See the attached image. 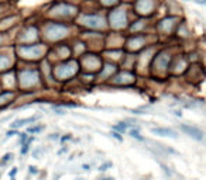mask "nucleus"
<instances>
[{"mask_svg":"<svg viewBox=\"0 0 206 180\" xmlns=\"http://www.w3.org/2000/svg\"><path fill=\"white\" fill-rule=\"evenodd\" d=\"M120 69V64L117 62H110V61H104L102 69L97 72L96 77H95V83H107L109 79L116 75V72Z\"/></svg>","mask_w":206,"mask_h":180,"instance_id":"8","label":"nucleus"},{"mask_svg":"<svg viewBox=\"0 0 206 180\" xmlns=\"http://www.w3.org/2000/svg\"><path fill=\"white\" fill-rule=\"evenodd\" d=\"M69 139H72V135L71 134H66V135H64V136H61V138H59V141L62 142V144L66 142V141H69Z\"/></svg>","mask_w":206,"mask_h":180,"instance_id":"25","label":"nucleus"},{"mask_svg":"<svg viewBox=\"0 0 206 180\" xmlns=\"http://www.w3.org/2000/svg\"><path fill=\"white\" fill-rule=\"evenodd\" d=\"M100 180H116V179H115L113 176H103Z\"/></svg>","mask_w":206,"mask_h":180,"instance_id":"31","label":"nucleus"},{"mask_svg":"<svg viewBox=\"0 0 206 180\" xmlns=\"http://www.w3.org/2000/svg\"><path fill=\"white\" fill-rule=\"evenodd\" d=\"M110 136H112L113 139H117L119 142H123V135L120 134V132L115 131V129H112V131H110Z\"/></svg>","mask_w":206,"mask_h":180,"instance_id":"23","label":"nucleus"},{"mask_svg":"<svg viewBox=\"0 0 206 180\" xmlns=\"http://www.w3.org/2000/svg\"><path fill=\"white\" fill-rule=\"evenodd\" d=\"M175 26H176V23H175L174 17H167L158 23V32L164 34V35H169L174 32Z\"/></svg>","mask_w":206,"mask_h":180,"instance_id":"15","label":"nucleus"},{"mask_svg":"<svg viewBox=\"0 0 206 180\" xmlns=\"http://www.w3.org/2000/svg\"><path fill=\"white\" fill-rule=\"evenodd\" d=\"M189 64L191 62L187 55H174L169 65V76H184Z\"/></svg>","mask_w":206,"mask_h":180,"instance_id":"9","label":"nucleus"},{"mask_svg":"<svg viewBox=\"0 0 206 180\" xmlns=\"http://www.w3.org/2000/svg\"><path fill=\"white\" fill-rule=\"evenodd\" d=\"M13 159V154H6L4 156H3V163H6V162L12 161Z\"/></svg>","mask_w":206,"mask_h":180,"instance_id":"27","label":"nucleus"},{"mask_svg":"<svg viewBox=\"0 0 206 180\" xmlns=\"http://www.w3.org/2000/svg\"><path fill=\"white\" fill-rule=\"evenodd\" d=\"M174 113H175V116H176V117H182V113H181L179 110H175Z\"/></svg>","mask_w":206,"mask_h":180,"instance_id":"35","label":"nucleus"},{"mask_svg":"<svg viewBox=\"0 0 206 180\" xmlns=\"http://www.w3.org/2000/svg\"><path fill=\"white\" fill-rule=\"evenodd\" d=\"M21 83L24 84L26 87H31V86H35V84L40 82V75L38 71L35 69H28V71H24L21 73Z\"/></svg>","mask_w":206,"mask_h":180,"instance_id":"14","label":"nucleus"},{"mask_svg":"<svg viewBox=\"0 0 206 180\" xmlns=\"http://www.w3.org/2000/svg\"><path fill=\"white\" fill-rule=\"evenodd\" d=\"M20 54L26 58L37 59L41 58L45 54V46L42 44H31V45H21L19 48Z\"/></svg>","mask_w":206,"mask_h":180,"instance_id":"12","label":"nucleus"},{"mask_svg":"<svg viewBox=\"0 0 206 180\" xmlns=\"http://www.w3.org/2000/svg\"><path fill=\"white\" fill-rule=\"evenodd\" d=\"M69 27L64 23H50L45 28V37L51 42H58L68 37Z\"/></svg>","mask_w":206,"mask_h":180,"instance_id":"6","label":"nucleus"},{"mask_svg":"<svg viewBox=\"0 0 206 180\" xmlns=\"http://www.w3.org/2000/svg\"><path fill=\"white\" fill-rule=\"evenodd\" d=\"M28 173L30 174H38V169L35 166H28Z\"/></svg>","mask_w":206,"mask_h":180,"instance_id":"26","label":"nucleus"},{"mask_svg":"<svg viewBox=\"0 0 206 180\" xmlns=\"http://www.w3.org/2000/svg\"><path fill=\"white\" fill-rule=\"evenodd\" d=\"M137 83V73L133 69H119L116 75L109 79L107 86H113V87H131Z\"/></svg>","mask_w":206,"mask_h":180,"instance_id":"4","label":"nucleus"},{"mask_svg":"<svg viewBox=\"0 0 206 180\" xmlns=\"http://www.w3.org/2000/svg\"><path fill=\"white\" fill-rule=\"evenodd\" d=\"M113 166V163H112V162L110 161H107V162H104V163H102V165H100V166H99V169H97V170H99V172H106V170H109L110 167Z\"/></svg>","mask_w":206,"mask_h":180,"instance_id":"22","label":"nucleus"},{"mask_svg":"<svg viewBox=\"0 0 206 180\" xmlns=\"http://www.w3.org/2000/svg\"><path fill=\"white\" fill-rule=\"evenodd\" d=\"M174 58V54L169 49H160L155 51L154 56L151 59L150 69H148V76L153 79H168L169 77V65Z\"/></svg>","mask_w":206,"mask_h":180,"instance_id":"1","label":"nucleus"},{"mask_svg":"<svg viewBox=\"0 0 206 180\" xmlns=\"http://www.w3.org/2000/svg\"><path fill=\"white\" fill-rule=\"evenodd\" d=\"M184 77L185 80L189 82L192 84H199L205 80L206 77V69L205 66L199 62H191L189 66H188L187 72L184 73Z\"/></svg>","mask_w":206,"mask_h":180,"instance_id":"7","label":"nucleus"},{"mask_svg":"<svg viewBox=\"0 0 206 180\" xmlns=\"http://www.w3.org/2000/svg\"><path fill=\"white\" fill-rule=\"evenodd\" d=\"M151 132L158 136H165V138H178V132L174 128H168V127H153Z\"/></svg>","mask_w":206,"mask_h":180,"instance_id":"16","label":"nucleus"},{"mask_svg":"<svg viewBox=\"0 0 206 180\" xmlns=\"http://www.w3.org/2000/svg\"><path fill=\"white\" fill-rule=\"evenodd\" d=\"M81 73V66L78 58H69L66 61H61L52 68V76L59 83L69 82L72 79L79 76Z\"/></svg>","mask_w":206,"mask_h":180,"instance_id":"2","label":"nucleus"},{"mask_svg":"<svg viewBox=\"0 0 206 180\" xmlns=\"http://www.w3.org/2000/svg\"><path fill=\"white\" fill-rule=\"evenodd\" d=\"M102 1L106 4V6H112V4H115V3H116L117 0H102Z\"/></svg>","mask_w":206,"mask_h":180,"instance_id":"28","label":"nucleus"},{"mask_svg":"<svg viewBox=\"0 0 206 180\" xmlns=\"http://www.w3.org/2000/svg\"><path fill=\"white\" fill-rule=\"evenodd\" d=\"M137 11L143 16H147L153 11V0H138L137 1Z\"/></svg>","mask_w":206,"mask_h":180,"instance_id":"17","label":"nucleus"},{"mask_svg":"<svg viewBox=\"0 0 206 180\" xmlns=\"http://www.w3.org/2000/svg\"><path fill=\"white\" fill-rule=\"evenodd\" d=\"M82 169L88 172V170H90V166H89V165H88V163H85V165H82Z\"/></svg>","mask_w":206,"mask_h":180,"instance_id":"33","label":"nucleus"},{"mask_svg":"<svg viewBox=\"0 0 206 180\" xmlns=\"http://www.w3.org/2000/svg\"><path fill=\"white\" fill-rule=\"evenodd\" d=\"M40 118V116H32V117H28V118H20V120H16L10 124V128L12 129H17V128H21V127H24L27 124H31V122L37 121Z\"/></svg>","mask_w":206,"mask_h":180,"instance_id":"18","label":"nucleus"},{"mask_svg":"<svg viewBox=\"0 0 206 180\" xmlns=\"http://www.w3.org/2000/svg\"><path fill=\"white\" fill-rule=\"evenodd\" d=\"M179 129L195 141H203V138H205L203 131L198 127H195V125H191V124H179Z\"/></svg>","mask_w":206,"mask_h":180,"instance_id":"13","label":"nucleus"},{"mask_svg":"<svg viewBox=\"0 0 206 180\" xmlns=\"http://www.w3.org/2000/svg\"><path fill=\"white\" fill-rule=\"evenodd\" d=\"M50 139H58L59 136H58V134H51V136H48Z\"/></svg>","mask_w":206,"mask_h":180,"instance_id":"34","label":"nucleus"},{"mask_svg":"<svg viewBox=\"0 0 206 180\" xmlns=\"http://www.w3.org/2000/svg\"><path fill=\"white\" fill-rule=\"evenodd\" d=\"M81 21H82L84 27L89 28V30H97V31H100V30H104V28L107 27L106 20L103 19L102 16L95 14V13L93 14H84V16L81 17Z\"/></svg>","mask_w":206,"mask_h":180,"instance_id":"10","label":"nucleus"},{"mask_svg":"<svg viewBox=\"0 0 206 180\" xmlns=\"http://www.w3.org/2000/svg\"><path fill=\"white\" fill-rule=\"evenodd\" d=\"M44 128H45L44 125H32V127H28V128H27V132H28V134H38V132H41Z\"/></svg>","mask_w":206,"mask_h":180,"instance_id":"21","label":"nucleus"},{"mask_svg":"<svg viewBox=\"0 0 206 180\" xmlns=\"http://www.w3.org/2000/svg\"><path fill=\"white\" fill-rule=\"evenodd\" d=\"M107 21H109V26L115 30H122V28L129 27L127 26V13H126V10H122V9L113 10L109 14Z\"/></svg>","mask_w":206,"mask_h":180,"instance_id":"11","label":"nucleus"},{"mask_svg":"<svg viewBox=\"0 0 206 180\" xmlns=\"http://www.w3.org/2000/svg\"><path fill=\"white\" fill-rule=\"evenodd\" d=\"M148 46H150L148 45V37L145 34H143V32L131 34L124 41V49L129 54H133V55L140 54L143 49H145Z\"/></svg>","mask_w":206,"mask_h":180,"instance_id":"5","label":"nucleus"},{"mask_svg":"<svg viewBox=\"0 0 206 180\" xmlns=\"http://www.w3.org/2000/svg\"><path fill=\"white\" fill-rule=\"evenodd\" d=\"M10 180H16V177H12V179H10Z\"/></svg>","mask_w":206,"mask_h":180,"instance_id":"36","label":"nucleus"},{"mask_svg":"<svg viewBox=\"0 0 206 180\" xmlns=\"http://www.w3.org/2000/svg\"><path fill=\"white\" fill-rule=\"evenodd\" d=\"M187 1H188V0H187Z\"/></svg>","mask_w":206,"mask_h":180,"instance_id":"37","label":"nucleus"},{"mask_svg":"<svg viewBox=\"0 0 206 180\" xmlns=\"http://www.w3.org/2000/svg\"><path fill=\"white\" fill-rule=\"evenodd\" d=\"M27 139H28V135L24 132V134H20V144L23 145V144H26Z\"/></svg>","mask_w":206,"mask_h":180,"instance_id":"24","label":"nucleus"},{"mask_svg":"<svg viewBox=\"0 0 206 180\" xmlns=\"http://www.w3.org/2000/svg\"><path fill=\"white\" fill-rule=\"evenodd\" d=\"M17 172H19V170H17V167H13V170L9 173V174H10V177H14V176L17 174Z\"/></svg>","mask_w":206,"mask_h":180,"instance_id":"30","label":"nucleus"},{"mask_svg":"<svg viewBox=\"0 0 206 180\" xmlns=\"http://www.w3.org/2000/svg\"><path fill=\"white\" fill-rule=\"evenodd\" d=\"M193 1H196L198 4H202V6H206V0H193Z\"/></svg>","mask_w":206,"mask_h":180,"instance_id":"32","label":"nucleus"},{"mask_svg":"<svg viewBox=\"0 0 206 180\" xmlns=\"http://www.w3.org/2000/svg\"><path fill=\"white\" fill-rule=\"evenodd\" d=\"M14 134H17V129H10V131H7L6 136H7V138H10V136H13Z\"/></svg>","mask_w":206,"mask_h":180,"instance_id":"29","label":"nucleus"},{"mask_svg":"<svg viewBox=\"0 0 206 180\" xmlns=\"http://www.w3.org/2000/svg\"><path fill=\"white\" fill-rule=\"evenodd\" d=\"M127 132H129V135L131 136V138H134V139H137V141H140V142L145 141V138L143 136L141 131L138 129V127H133V128L127 129Z\"/></svg>","mask_w":206,"mask_h":180,"instance_id":"20","label":"nucleus"},{"mask_svg":"<svg viewBox=\"0 0 206 180\" xmlns=\"http://www.w3.org/2000/svg\"><path fill=\"white\" fill-rule=\"evenodd\" d=\"M78 61L81 66V73L93 75V76H96L97 72L102 69L103 64H104V58L100 54L93 51H86L81 56H78Z\"/></svg>","mask_w":206,"mask_h":180,"instance_id":"3","label":"nucleus"},{"mask_svg":"<svg viewBox=\"0 0 206 180\" xmlns=\"http://www.w3.org/2000/svg\"><path fill=\"white\" fill-rule=\"evenodd\" d=\"M133 127H135V125L134 124H130L129 121H119L117 124H115L112 127V129H115V131L120 132V134H124V132H127V129L133 128Z\"/></svg>","mask_w":206,"mask_h":180,"instance_id":"19","label":"nucleus"}]
</instances>
